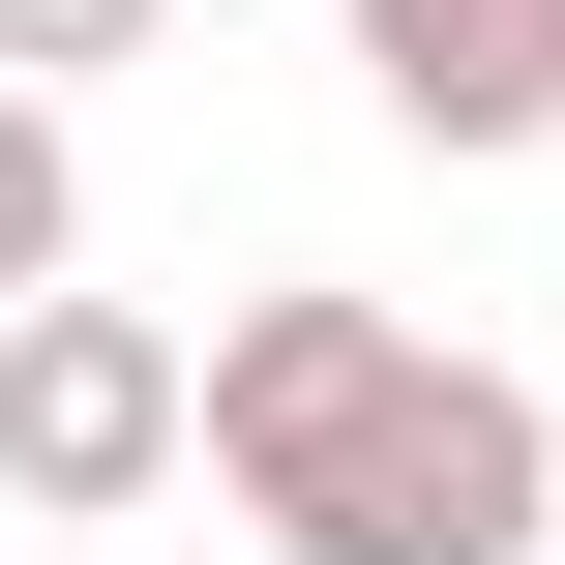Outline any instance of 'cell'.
Masks as SVG:
<instances>
[{
    "label": "cell",
    "mask_w": 565,
    "mask_h": 565,
    "mask_svg": "<svg viewBox=\"0 0 565 565\" xmlns=\"http://www.w3.org/2000/svg\"><path fill=\"white\" fill-rule=\"evenodd\" d=\"M179 477H209L268 565H536L565 417L507 387V358H447V328L268 268V298H209V358H179Z\"/></svg>",
    "instance_id": "cell-1"
},
{
    "label": "cell",
    "mask_w": 565,
    "mask_h": 565,
    "mask_svg": "<svg viewBox=\"0 0 565 565\" xmlns=\"http://www.w3.org/2000/svg\"><path fill=\"white\" fill-rule=\"evenodd\" d=\"M149 477H179V328L89 298V268L0 298V507H30V536H119Z\"/></svg>",
    "instance_id": "cell-2"
},
{
    "label": "cell",
    "mask_w": 565,
    "mask_h": 565,
    "mask_svg": "<svg viewBox=\"0 0 565 565\" xmlns=\"http://www.w3.org/2000/svg\"><path fill=\"white\" fill-rule=\"evenodd\" d=\"M358 89L417 149H565V0H358Z\"/></svg>",
    "instance_id": "cell-3"
},
{
    "label": "cell",
    "mask_w": 565,
    "mask_h": 565,
    "mask_svg": "<svg viewBox=\"0 0 565 565\" xmlns=\"http://www.w3.org/2000/svg\"><path fill=\"white\" fill-rule=\"evenodd\" d=\"M89 268V149H60V89H0V298H60Z\"/></svg>",
    "instance_id": "cell-4"
},
{
    "label": "cell",
    "mask_w": 565,
    "mask_h": 565,
    "mask_svg": "<svg viewBox=\"0 0 565 565\" xmlns=\"http://www.w3.org/2000/svg\"><path fill=\"white\" fill-rule=\"evenodd\" d=\"M119 60H179V0H0V89H119Z\"/></svg>",
    "instance_id": "cell-5"
},
{
    "label": "cell",
    "mask_w": 565,
    "mask_h": 565,
    "mask_svg": "<svg viewBox=\"0 0 565 565\" xmlns=\"http://www.w3.org/2000/svg\"><path fill=\"white\" fill-rule=\"evenodd\" d=\"M536 565H565V507H536Z\"/></svg>",
    "instance_id": "cell-6"
}]
</instances>
